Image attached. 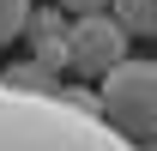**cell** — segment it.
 Segmentation results:
<instances>
[{
  "label": "cell",
  "mask_w": 157,
  "mask_h": 151,
  "mask_svg": "<svg viewBox=\"0 0 157 151\" xmlns=\"http://www.w3.org/2000/svg\"><path fill=\"white\" fill-rule=\"evenodd\" d=\"M0 151H139L121 139L97 109L73 103L67 91H12L0 85Z\"/></svg>",
  "instance_id": "1"
},
{
  "label": "cell",
  "mask_w": 157,
  "mask_h": 151,
  "mask_svg": "<svg viewBox=\"0 0 157 151\" xmlns=\"http://www.w3.org/2000/svg\"><path fill=\"white\" fill-rule=\"evenodd\" d=\"M97 109L121 139H133V145L157 139V60L127 55L121 67H109L97 79Z\"/></svg>",
  "instance_id": "2"
},
{
  "label": "cell",
  "mask_w": 157,
  "mask_h": 151,
  "mask_svg": "<svg viewBox=\"0 0 157 151\" xmlns=\"http://www.w3.org/2000/svg\"><path fill=\"white\" fill-rule=\"evenodd\" d=\"M127 24L115 18V12H78L73 18V48H67V60H73V73L85 79H103L109 67H121L127 60Z\"/></svg>",
  "instance_id": "3"
},
{
  "label": "cell",
  "mask_w": 157,
  "mask_h": 151,
  "mask_svg": "<svg viewBox=\"0 0 157 151\" xmlns=\"http://www.w3.org/2000/svg\"><path fill=\"white\" fill-rule=\"evenodd\" d=\"M24 42H30V60H42V67H73L67 60V48H73V18H60V6H42V12H30V30H24Z\"/></svg>",
  "instance_id": "4"
},
{
  "label": "cell",
  "mask_w": 157,
  "mask_h": 151,
  "mask_svg": "<svg viewBox=\"0 0 157 151\" xmlns=\"http://www.w3.org/2000/svg\"><path fill=\"white\" fill-rule=\"evenodd\" d=\"M109 12L127 24V37H157V0H109Z\"/></svg>",
  "instance_id": "5"
},
{
  "label": "cell",
  "mask_w": 157,
  "mask_h": 151,
  "mask_svg": "<svg viewBox=\"0 0 157 151\" xmlns=\"http://www.w3.org/2000/svg\"><path fill=\"white\" fill-rule=\"evenodd\" d=\"M0 85H12V91H42V97H55V91H60V73H55V67H42V60H24V67H12V73L0 79Z\"/></svg>",
  "instance_id": "6"
},
{
  "label": "cell",
  "mask_w": 157,
  "mask_h": 151,
  "mask_svg": "<svg viewBox=\"0 0 157 151\" xmlns=\"http://www.w3.org/2000/svg\"><path fill=\"white\" fill-rule=\"evenodd\" d=\"M30 12H36L30 0H0V48H12V42L30 30Z\"/></svg>",
  "instance_id": "7"
},
{
  "label": "cell",
  "mask_w": 157,
  "mask_h": 151,
  "mask_svg": "<svg viewBox=\"0 0 157 151\" xmlns=\"http://www.w3.org/2000/svg\"><path fill=\"white\" fill-rule=\"evenodd\" d=\"M55 6L73 12V18H78V12H109V0H55Z\"/></svg>",
  "instance_id": "8"
}]
</instances>
